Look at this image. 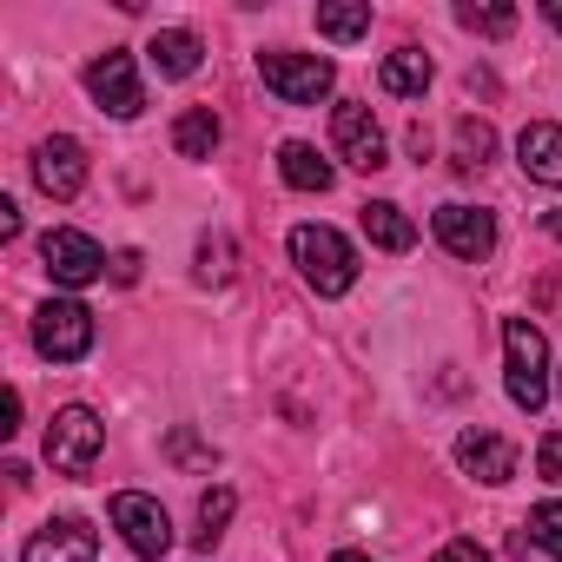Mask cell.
<instances>
[{"instance_id": "obj_1", "label": "cell", "mask_w": 562, "mask_h": 562, "mask_svg": "<svg viewBox=\"0 0 562 562\" xmlns=\"http://www.w3.org/2000/svg\"><path fill=\"white\" fill-rule=\"evenodd\" d=\"M292 258H299L305 285H312L318 299H345V292L358 285V251H351L331 225H299V232H292Z\"/></svg>"}, {"instance_id": "obj_2", "label": "cell", "mask_w": 562, "mask_h": 562, "mask_svg": "<svg viewBox=\"0 0 562 562\" xmlns=\"http://www.w3.org/2000/svg\"><path fill=\"white\" fill-rule=\"evenodd\" d=\"M503 358H509V404L516 411H542L549 404V345H542V331L529 325V318H509L503 325Z\"/></svg>"}, {"instance_id": "obj_3", "label": "cell", "mask_w": 562, "mask_h": 562, "mask_svg": "<svg viewBox=\"0 0 562 562\" xmlns=\"http://www.w3.org/2000/svg\"><path fill=\"white\" fill-rule=\"evenodd\" d=\"M100 450H106V424H100L87 404H67V411L47 424V463H54L67 483H87L93 463H100Z\"/></svg>"}, {"instance_id": "obj_4", "label": "cell", "mask_w": 562, "mask_h": 562, "mask_svg": "<svg viewBox=\"0 0 562 562\" xmlns=\"http://www.w3.org/2000/svg\"><path fill=\"white\" fill-rule=\"evenodd\" d=\"M258 74H265V87L285 100V106H318L325 93H331V60H318V54H285V47H271V54H258Z\"/></svg>"}, {"instance_id": "obj_5", "label": "cell", "mask_w": 562, "mask_h": 562, "mask_svg": "<svg viewBox=\"0 0 562 562\" xmlns=\"http://www.w3.org/2000/svg\"><path fill=\"white\" fill-rule=\"evenodd\" d=\"M34 345H41V358H54V364H80V358L93 351V312L74 305V299L41 305V312H34Z\"/></svg>"}, {"instance_id": "obj_6", "label": "cell", "mask_w": 562, "mask_h": 562, "mask_svg": "<svg viewBox=\"0 0 562 562\" xmlns=\"http://www.w3.org/2000/svg\"><path fill=\"white\" fill-rule=\"evenodd\" d=\"M106 516H113V529L126 536V549L133 555H166L172 549V522H166V509L153 503V496H139V490H120L113 503H106Z\"/></svg>"}, {"instance_id": "obj_7", "label": "cell", "mask_w": 562, "mask_h": 562, "mask_svg": "<svg viewBox=\"0 0 562 562\" xmlns=\"http://www.w3.org/2000/svg\"><path fill=\"white\" fill-rule=\"evenodd\" d=\"M41 258H47V278L54 285H93V278L106 271V251L87 238V232H74V225H60V232H47L41 238Z\"/></svg>"}, {"instance_id": "obj_8", "label": "cell", "mask_w": 562, "mask_h": 562, "mask_svg": "<svg viewBox=\"0 0 562 562\" xmlns=\"http://www.w3.org/2000/svg\"><path fill=\"white\" fill-rule=\"evenodd\" d=\"M331 146H338V159L358 166V172H384V166H391V159H384V133H378L371 106H358V100L331 106Z\"/></svg>"}, {"instance_id": "obj_9", "label": "cell", "mask_w": 562, "mask_h": 562, "mask_svg": "<svg viewBox=\"0 0 562 562\" xmlns=\"http://www.w3.org/2000/svg\"><path fill=\"white\" fill-rule=\"evenodd\" d=\"M87 93L113 113V120H133L139 106H146V93H139V74H133V54H120V47H106L93 67H87Z\"/></svg>"}, {"instance_id": "obj_10", "label": "cell", "mask_w": 562, "mask_h": 562, "mask_svg": "<svg viewBox=\"0 0 562 562\" xmlns=\"http://www.w3.org/2000/svg\"><path fill=\"white\" fill-rule=\"evenodd\" d=\"M34 179H41L47 199H80V186H87V153H80V139H67V133L41 139V146H34Z\"/></svg>"}, {"instance_id": "obj_11", "label": "cell", "mask_w": 562, "mask_h": 562, "mask_svg": "<svg viewBox=\"0 0 562 562\" xmlns=\"http://www.w3.org/2000/svg\"><path fill=\"white\" fill-rule=\"evenodd\" d=\"M93 555H100V536L80 516H60V522L34 529L27 549H21V562H93Z\"/></svg>"}, {"instance_id": "obj_12", "label": "cell", "mask_w": 562, "mask_h": 562, "mask_svg": "<svg viewBox=\"0 0 562 562\" xmlns=\"http://www.w3.org/2000/svg\"><path fill=\"white\" fill-rule=\"evenodd\" d=\"M437 238H443V251L450 258H490L496 251V218L490 212H476V205H443L437 212Z\"/></svg>"}, {"instance_id": "obj_13", "label": "cell", "mask_w": 562, "mask_h": 562, "mask_svg": "<svg viewBox=\"0 0 562 562\" xmlns=\"http://www.w3.org/2000/svg\"><path fill=\"white\" fill-rule=\"evenodd\" d=\"M457 463H463L470 476H483V483H509V476H516V443H503V437H490V430H463V437H457Z\"/></svg>"}, {"instance_id": "obj_14", "label": "cell", "mask_w": 562, "mask_h": 562, "mask_svg": "<svg viewBox=\"0 0 562 562\" xmlns=\"http://www.w3.org/2000/svg\"><path fill=\"white\" fill-rule=\"evenodd\" d=\"M516 159H522V172H529L536 186H562V126L529 120L522 139H516Z\"/></svg>"}, {"instance_id": "obj_15", "label": "cell", "mask_w": 562, "mask_h": 562, "mask_svg": "<svg viewBox=\"0 0 562 562\" xmlns=\"http://www.w3.org/2000/svg\"><path fill=\"white\" fill-rule=\"evenodd\" d=\"M146 54H153V67H159L166 80H192L205 47H199V34H186V27H166V34H153V47H146Z\"/></svg>"}, {"instance_id": "obj_16", "label": "cell", "mask_w": 562, "mask_h": 562, "mask_svg": "<svg viewBox=\"0 0 562 562\" xmlns=\"http://www.w3.org/2000/svg\"><path fill=\"white\" fill-rule=\"evenodd\" d=\"M358 218H364V238L384 245V251H411V245H417V225H411L404 205H391V199H371Z\"/></svg>"}, {"instance_id": "obj_17", "label": "cell", "mask_w": 562, "mask_h": 562, "mask_svg": "<svg viewBox=\"0 0 562 562\" xmlns=\"http://www.w3.org/2000/svg\"><path fill=\"white\" fill-rule=\"evenodd\" d=\"M278 172H285L292 192H331V166L318 159V146L292 139V146H278Z\"/></svg>"}, {"instance_id": "obj_18", "label": "cell", "mask_w": 562, "mask_h": 562, "mask_svg": "<svg viewBox=\"0 0 562 562\" xmlns=\"http://www.w3.org/2000/svg\"><path fill=\"white\" fill-rule=\"evenodd\" d=\"M172 146H179V159H212V153H218V113H212V106H192V113H179V126H172Z\"/></svg>"}, {"instance_id": "obj_19", "label": "cell", "mask_w": 562, "mask_h": 562, "mask_svg": "<svg viewBox=\"0 0 562 562\" xmlns=\"http://www.w3.org/2000/svg\"><path fill=\"white\" fill-rule=\"evenodd\" d=\"M430 87V54H417V47H397L391 60H384V93H404V100H417Z\"/></svg>"}, {"instance_id": "obj_20", "label": "cell", "mask_w": 562, "mask_h": 562, "mask_svg": "<svg viewBox=\"0 0 562 562\" xmlns=\"http://www.w3.org/2000/svg\"><path fill=\"white\" fill-rule=\"evenodd\" d=\"M496 159V133L483 120H457V172H483Z\"/></svg>"}, {"instance_id": "obj_21", "label": "cell", "mask_w": 562, "mask_h": 562, "mask_svg": "<svg viewBox=\"0 0 562 562\" xmlns=\"http://www.w3.org/2000/svg\"><path fill=\"white\" fill-rule=\"evenodd\" d=\"M232 509H238V496H232V490H205V496H199V549H212V542H218V529L232 522Z\"/></svg>"}, {"instance_id": "obj_22", "label": "cell", "mask_w": 562, "mask_h": 562, "mask_svg": "<svg viewBox=\"0 0 562 562\" xmlns=\"http://www.w3.org/2000/svg\"><path fill=\"white\" fill-rule=\"evenodd\" d=\"M318 34L358 41V34H371V8H318Z\"/></svg>"}, {"instance_id": "obj_23", "label": "cell", "mask_w": 562, "mask_h": 562, "mask_svg": "<svg viewBox=\"0 0 562 562\" xmlns=\"http://www.w3.org/2000/svg\"><path fill=\"white\" fill-rule=\"evenodd\" d=\"M529 542L562 562V503H536V509H529Z\"/></svg>"}, {"instance_id": "obj_24", "label": "cell", "mask_w": 562, "mask_h": 562, "mask_svg": "<svg viewBox=\"0 0 562 562\" xmlns=\"http://www.w3.org/2000/svg\"><path fill=\"white\" fill-rule=\"evenodd\" d=\"M457 21H463L470 34H490V41H496V34L516 27V8H457Z\"/></svg>"}, {"instance_id": "obj_25", "label": "cell", "mask_w": 562, "mask_h": 562, "mask_svg": "<svg viewBox=\"0 0 562 562\" xmlns=\"http://www.w3.org/2000/svg\"><path fill=\"white\" fill-rule=\"evenodd\" d=\"M199 278H205V285H225V278H232V238H205L199 245Z\"/></svg>"}, {"instance_id": "obj_26", "label": "cell", "mask_w": 562, "mask_h": 562, "mask_svg": "<svg viewBox=\"0 0 562 562\" xmlns=\"http://www.w3.org/2000/svg\"><path fill=\"white\" fill-rule=\"evenodd\" d=\"M166 457H172V463H212V450H205L192 430H172V437H166Z\"/></svg>"}, {"instance_id": "obj_27", "label": "cell", "mask_w": 562, "mask_h": 562, "mask_svg": "<svg viewBox=\"0 0 562 562\" xmlns=\"http://www.w3.org/2000/svg\"><path fill=\"white\" fill-rule=\"evenodd\" d=\"M536 470H542V483H562V430H549L536 443Z\"/></svg>"}, {"instance_id": "obj_28", "label": "cell", "mask_w": 562, "mask_h": 562, "mask_svg": "<svg viewBox=\"0 0 562 562\" xmlns=\"http://www.w3.org/2000/svg\"><path fill=\"white\" fill-rule=\"evenodd\" d=\"M430 562H490V555H483V549H476L470 536H457V542H443V549H437Z\"/></svg>"}, {"instance_id": "obj_29", "label": "cell", "mask_w": 562, "mask_h": 562, "mask_svg": "<svg viewBox=\"0 0 562 562\" xmlns=\"http://www.w3.org/2000/svg\"><path fill=\"white\" fill-rule=\"evenodd\" d=\"M0 238H21V205L0 199Z\"/></svg>"}, {"instance_id": "obj_30", "label": "cell", "mask_w": 562, "mask_h": 562, "mask_svg": "<svg viewBox=\"0 0 562 562\" xmlns=\"http://www.w3.org/2000/svg\"><path fill=\"white\" fill-rule=\"evenodd\" d=\"M113 278H120V285H133V278H139V251H120L113 258Z\"/></svg>"}, {"instance_id": "obj_31", "label": "cell", "mask_w": 562, "mask_h": 562, "mask_svg": "<svg viewBox=\"0 0 562 562\" xmlns=\"http://www.w3.org/2000/svg\"><path fill=\"white\" fill-rule=\"evenodd\" d=\"M542 14H549V27L562 34V0H549V8H542Z\"/></svg>"}, {"instance_id": "obj_32", "label": "cell", "mask_w": 562, "mask_h": 562, "mask_svg": "<svg viewBox=\"0 0 562 562\" xmlns=\"http://www.w3.org/2000/svg\"><path fill=\"white\" fill-rule=\"evenodd\" d=\"M542 225H549V238H562V212H549V218H542Z\"/></svg>"}, {"instance_id": "obj_33", "label": "cell", "mask_w": 562, "mask_h": 562, "mask_svg": "<svg viewBox=\"0 0 562 562\" xmlns=\"http://www.w3.org/2000/svg\"><path fill=\"white\" fill-rule=\"evenodd\" d=\"M331 562H371V555H358V549H338V555H331Z\"/></svg>"}]
</instances>
